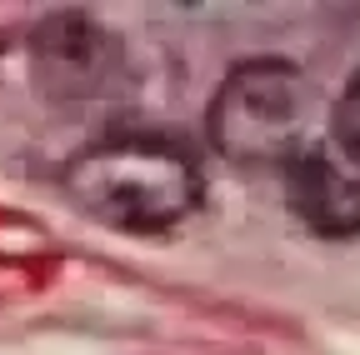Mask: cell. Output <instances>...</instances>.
I'll return each mask as SVG.
<instances>
[{
  "instance_id": "cell-4",
  "label": "cell",
  "mask_w": 360,
  "mask_h": 355,
  "mask_svg": "<svg viewBox=\"0 0 360 355\" xmlns=\"http://www.w3.org/2000/svg\"><path fill=\"white\" fill-rule=\"evenodd\" d=\"M285 195L295 215L326 240L360 235V175L321 150H300L285 165Z\"/></svg>"
},
{
  "instance_id": "cell-5",
  "label": "cell",
  "mask_w": 360,
  "mask_h": 355,
  "mask_svg": "<svg viewBox=\"0 0 360 355\" xmlns=\"http://www.w3.org/2000/svg\"><path fill=\"white\" fill-rule=\"evenodd\" d=\"M330 125H335V141H340V150H345V160L360 170V70L350 75V85L340 91V101H335V115H330Z\"/></svg>"
},
{
  "instance_id": "cell-1",
  "label": "cell",
  "mask_w": 360,
  "mask_h": 355,
  "mask_svg": "<svg viewBox=\"0 0 360 355\" xmlns=\"http://www.w3.org/2000/svg\"><path fill=\"white\" fill-rule=\"evenodd\" d=\"M65 195L75 210L125 235L175 231L205 200V170L175 136L115 130L65 165Z\"/></svg>"
},
{
  "instance_id": "cell-3",
  "label": "cell",
  "mask_w": 360,
  "mask_h": 355,
  "mask_svg": "<svg viewBox=\"0 0 360 355\" xmlns=\"http://www.w3.org/2000/svg\"><path fill=\"white\" fill-rule=\"evenodd\" d=\"M30 75H35V91L65 110L115 105L135 91V60L125 51V40L75 11H60L35 25Z\"/></svg>"
},
{
  "instance_id": "cell-2",
  "label": "cell",
  "mask_w": 360,
  "mask_h": 355,
  "mask_svg": "<svg viewBox=\"0 0 360 355\" xmlns=\"http://www.w3.org/2000/svg\"><path fill=\"white\" fill-rule=\"evenodd\" d=\"M310 80L290 60H245L220 80L205 110L210 146L245 170H285L305 150L310 130Z\"/></svg>"
}]
</instances>
